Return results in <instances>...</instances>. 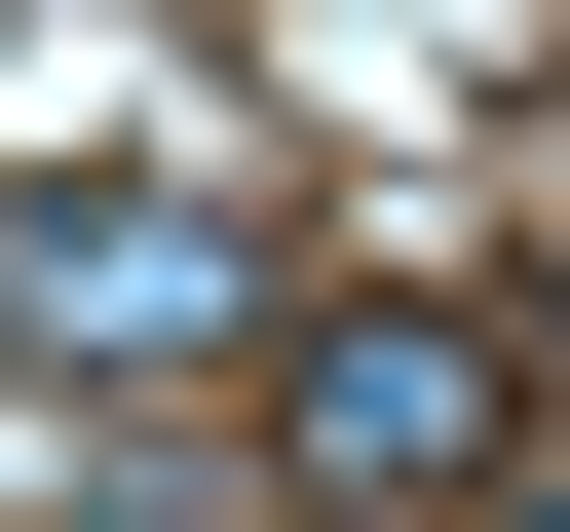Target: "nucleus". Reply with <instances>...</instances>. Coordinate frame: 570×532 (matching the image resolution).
<instances>
[{
	"instance_id": "obj_1",
	"label": "nucleus",
	"mask_w": 570,
	"mask_h": 532,
	"mask_svg": "<svg viewBox=\"0 0 570 532\" xmlns=\"http://www.w3.org/2000/svg\"><path fill=\"white\" fill-rule=\"evenodd\" d=\"M266 456H305L343 532H456L570 456V343L494 305V266H305V343H266Z\"/></svg>"
},
{
	"instance_id": "obj_2",
	"label": "nucleus",
	"mask_w": 570,
	"mask_h": 532,
	"mask_svg": "<svg viewBox=\"0 0 570 532\" xmlns=\"http://www.w3.org/2000/svg\"><path fill=\"white\" fill-rule=\"evenodd\" d=\"M305 343V266H266L228 190H153V152H39L0 190V381H266Z\"/></svg>"
},
{
	"instance_id": "obj_3",
	"label": "nucleus",
	"mask_w": 570,
	"mask_h": 532,
	"mask_svg": "<svg viewBox=\"0 0 570 532\" xmlns=\"http://www.w3.org/2000/svg\"><path fill=\"white\" fill-rule=\"evenodd\" d=\"M494 532H570V456H532V494H494Z\"/></svg>"
}]
</instances>
